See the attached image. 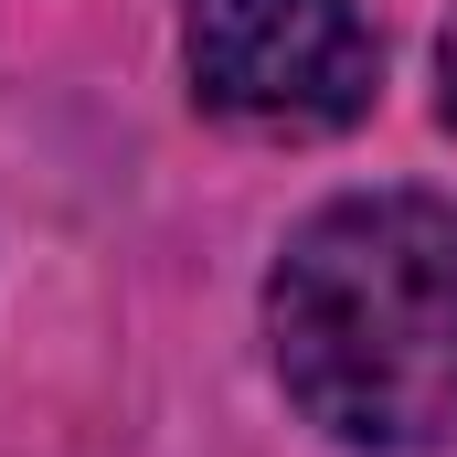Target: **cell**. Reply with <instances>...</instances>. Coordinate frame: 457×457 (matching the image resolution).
Instances as JSON below:
<instances>
[{"instance_id": "cell-1", "label": "cell", "mask_w": 457, "mask_h": 457, "mask_svg": "<svg viewBox=\"0 0 457 457\" xmlns=\"http://www.w3.org/2000/svg\"><path fill=\"white\" fill-rule=\"evenodd\" d=\"M287 404L361 457L457 436V213L436 192H341L266 277Z\"/></svg>"}, {"instance_id": "cell-2", "label": "cell", "mask_w": 457, "mask_h": 457, "mask_svg": "<svg viewBox=\"0 0 457 457\" xmlns=\"http://www.w3.org/2000/svg\"><path fill=\"white\" fill-rule=\"evenodd\" d=\"M181 54H192V96L213 117L277 128V138L351 128L383 86V43L361 0H192Z\"/></svg>"}, {"instance_id": "cell-3", "label": "cell", "mask_w": 457, "mask_h": 457, "mask_svg": "<svg viewBox=\"0 0 457 457\" xmlns=\"http://www.w3.org/2000/svg\"><path fill=\"white\" fill-rule=\"evenodd\" d=\"M436 107H447V128H457V21H447V43H436Z\"/></svg>"}]
</instances>
